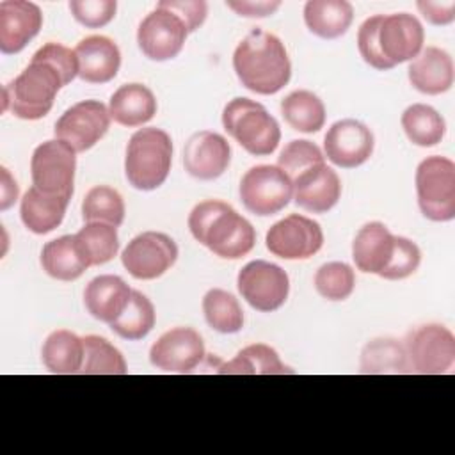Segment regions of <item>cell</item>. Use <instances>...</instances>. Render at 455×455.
<instances>
[{"instance_id":"6da1fadb","label":"cell","mask_w":455,"mask_h":455,"mask_svg":"<svg viewBox=\"0 0 455 455\" xmlns=\"http://www.w3.org/2000/svg\"><path fill=\"white\" fill-rule=\"evenodd\" d=\"M233 69L245 89L265 96L279 92L291 76V62L283 41L261 28H254L238 43Z\"/></svg>"},{"instance_id":"7a4b0ae2","label":"cell","mask_w":455,"mask_h":455,"mask_svg":"<svg viewBox=\"0 0 455 455\" xmlns=\"http://www.w3.org/2000/svg\"><path fill=\"white\" fill-rule=\"evenodd\" d=\"M188 229L201 245L224 259H240L256 243L252 224L228 203L217 199L203 201L192 208Z\"/></svg>"},{"instance_id":"3957f363","label":"cell","mask_w":455,"mask_h":455,"mask_svg":"<svg viewBox=\"0 0 455 455\" xmlns=\"http://www.w3.org/2000/svg\"><path fill=\"white\" fill-rule=\"evenodd\" d=\"M62 87V76L52 64L30 60V64L4 87L2 110H11L12 116L27 121L41 119L52 110L53 100Z\"/></svg>"},{"instance_id":"277c9868","label":"cell","mask_w":455,"mask_h":455,"mask_svg":"<svg viewBox=\"0 0 455 455\" xmlns=\"http://www.w3.org/2000/svg\"><path fill=\"white\" fill-rule=\"evenodd\" d=\"M172 164V140L160 128L137 130L126 146L124 174L137 190H155L169 176Z\"/></svg>"},{"instance_id":"5b68a950","label":"cell","mask_w":455,"mask_h":455,"mask_svg":"<svg viewBox=\"0 0 455 455\" xmlns=\"http://www.w3.org/2000/svg\"><path fill=\"white\" fill-rule=\"evenodd\" d=\"M224 130L251 155L267 156L281 140V128L267 108L249 98H235L222 110Z\"/></svg>"},{"instance_id":"8992f818","label":"cell","mask_w":455,"mask_h":455,"mask_svg":"<svg viewBox=\"0 0 455 455\" xmlns=\"http://www.w3.org/2000/svg\"><path fill=\"white\" fill-rule=\"evenodd\" d=\"M416 194L421 213L434 222L455 219V164L446 156H427L416 169Z\"/></svg>"},{"instance_id":"52a82bcc","label":"cell","mask_w":455,"mask_h":455,"mask_svg":"<svg viewBox=\"0 0 455 455\" xmlns=\"http://www.w3.org/2000/svg\"><path fill=\"white\" fill-rule=\"evenodd\" d=\"M293 197V181L277 165L251 167L240 181V199L254 215L279 213Z\"/></svg>"},{"instance_id":"ba28073f","label":"cell","mask_w":455,"mask_h":455,"mask_svg":"<svg viewBox=\"0 0 455 455\" xmlns=\"http://www.w3.org/2000/svg\"><path fill=\"white\" fill-rule=\"evenodd\" d=\"M76 169V151L59 139L39 144L30 158L32 183L44 194L71 199Z\"/></svg>"},{"instance_id":"9c48e42d","label":"cell","mask_w":455,"mask_h":455,"mask_svg":"<svg viewBox=\"0 0 455 455\" xmlns=\"http://www.w3.org/2000/svg\"><path fill=\"white\" fill-rule=\"evenodd\" d=\"M409 370L421 375H441L455 363V336L439 323H427L414 329L405 339Z\"/></svg>"},{"instance_id":"30bf717a","label":"cell","mask_w":455,"mask_h":455,"mask_svg":"<svg viewBox=\"0 0 455 455\" xmlns=\"http://www.w3.org/2000/svg\"><path fill=\"white\" fill-rule=\"evenodd\" d=\"M236 286L245 302L261 313L279 309L290 293L288 274L275 263L254 259L236 277Z\"/></svg>"},{"instance_id":"8fae6325","label":"cell","mask_w":455,"mask_h":455,"mask_svg":"<svg viewBox=\"0 0 455 455\" xmlns=\"http://www.w3.org/2000/svg\"><path fill=\"white\" fill-rule=\"evenodd\" d=\"M178 259V245L165 233L144 231L132 238L121 254L128 274L149 281L164 275Z\"/></svg>"},{"instance_id":"7c38bea8","label":"cell","mask_w":455,"mask_h":455,"mask_svg":"<svg viewBox=\"0 0 455 455\" xmlns=\"http://www.w3.org/2000/svg\"><path fill=\"white\" fill-rule=\"evenodd\" d=\"M108 108L98 100H84L71 105L55 123V137L76 153L91 149L108 132Z\"/></svg>"},{"instance_id":"4fadbf2b","label":"cell","mask_w":455,"mask_h":455,"mask_svg":"<svg viewBox=\"0 0 455 455\" xmlns=\"http://www.w3.org/2000/svg\"><path fill=\"white\" fill-rule=\"evenodd\" d=\"M265 245L277 258L307 259L322 249L323 233L316 220L291 213L267 231Z\"/></svg>"},{"instance_id":"5bb4252c","label":"cell","mask_w":455,"mask_h":455,"mask_svg":"<svg viewBox=\"0 0 455 455\" xmlns=\"http://www.w3.org/2000/svg\"><path fill=\"white\" fill-rule=\"evenodd\" d=\"M187 36L185 23L174 12L156 7L140 21L137 43L149 60L164 62L181 52Z\"/></svg>"},{"instance_id":"9a60e30c","label":"cell","mask_w":455,"mask_h":455,"mask_svg":"<svg viewBox=\"0 0 455 455\" xmlns=\"http://www.w3.org/2000/svg\"><path fill=\"white\" fill-rule=\"evenodd\" d=\"M204 359V343L192 327H174L164 332L149 350L155 368L167 373H190Z\"/></svg>"},{"instance_id":"2e32d148","label":"cell","mask_w":455,"mask_h":455,"mask_svg":"<svg viewBox=\"0 0 455 455\" xmlns=\"http://www.w3.org/2000/svg\"><path fill=\"white\" fill-rule=\"evenodd\" d=\"M425 30L419 20L409 12L382 14L377 32V44L386 62L395 68L396 64L412 60L423 50Z\"/></svg>"},{"instance_id":"e0dca14e","label":"cell","mask_w":455,"mask_h":455,"mask_svg":"<svg viewBox=\"0 0 455 455\" xmlns=\"http://www.w3.org/2000/svg\"><path fill=\"white\" fill-rule=\"evenodd\" d=\"M373 133L357 119L336 121L323 137L327 160L343 169L363 165L373 153Z\"/></svg>"},{"instance_id":"ac0fdd59","label":"cell","mask_w":455,"mask_h":455,"mask_svg":"<svg viewBox=\"0 0 455 455\" xmlns=\"http://www.w3.org/2000/svg\"><path fill=\"white\" fill-rule=\"evenodd\" d=\"M231 162L229 142L215 132H196L183 148L185 171L203 181L222 176Z\"/></svg>"},{"instance_id":"d6986e66","label":"cell","mask_w":455,"mask_h":455,"mask_svg":"<svg viewBox=\"0 0 455 455\" xmlns=\"http://www.w3.org/2000/svg\"><path fill=\"white\" fill-rule=\"evenodd\" d=\"M43 12L39 5L25 0L0 2V52L20 53L41 30Z\"/></svg>"},{"instance_id":"ffe728a7","label":"cell","mask_w":455,"mask_h":455,"mask_svg":"<svg viewBox=\"0 0 455 455\" xmlns=\"http://www.w3.org/2000/svg\"><path fill=\"white\" fill-rule=\"evenodd\" d=\"M341 196L339 176L323 164L306 169L293 180L295 204L311 213H327Z\"/></svg>"},{"instance_id":"44dd1931","label":"cell","mask_w":455,"mask_h":455,"mask_svg":"<svg viewBox=\"0 0 455 455\" xmlns=\"http://www.w3.org/2000/svg\"><path fill=\"white\" fill-rule=\"evenodd\" d=\"M75 55L78 59V76L87 84L110 82L121 66V52L117 44L105 36H89L82 39Z\"/></svg>"},{"instance_id":"7402d4cb","label":"cell","mask_w":455,"mask_h":455,"mask_svg":"<svg viewBox=\"0 0 455 455\" xmlns=\"http://www.w3.org/2000/svg\"><path fill=\"white\" fill-rule=\"evenodd\" d=\"M411 85L423 94H441L453 85V60L437 46L423 48L407 68Z\"/></svg>"},{"instance_id":"603a6c76","label":"cell","mask_w":455,"mask_h":455,"mask_svg":"<svg viewBox=\"0 0 455 455\" xmlns=\"http://www.w3.org/2000/svg\"><path fill=\"white\" fill-rule=\"evenodd\" d=\"M132 291L119 275H98L85 286L84 304L92 318L110 325L126 309Z\"/></svg>"},{"instance_id":"cb8c5ba5","label":"cell","mask_w":455,"mask_h":455,"mask_svg":"<svg viewBox=\"0 0 455 455\" xmlns=\"http://www.w3.org/2000/svg\"><path fill=\"white\" fill-rule=\"evenodd\" d=\"M393 249L395 235L382 222H368L352 242V258L361 272L380 275L393 256Z\"/></svg>"},{"instance_id":"d4e9b609","label":"cell","mask_w":455,"mask_h":455,"mask_svg":"<svg viewBox=\"0 0 455 455\" xmlns=\"http://www.w3.org/2000/svg\"><path fill=\"white\" fill-rule=\"evenodd\" d=\"M108 114L123 126H142L155 117L156 98L144 84H124L112 94Z\"/></svg>"},{"instance_id":"484cf974","label":"cell","mask_w":455,"mask_h":455,"mask_svg":"<svg viewBox=\"0 0 455 455\" xmlns=\"http://www.w3.org/2000/svg\"><path fill=\"white\" fill-rule=\"evenodd\" d=\"M69 199L62 196L44 194L30 187L20 204V217L25 228L36 235H46L60 226Z\"/></svg>"},{"instance_id":"4316f807","label":"cell","mask_w":455,"mask_h":455,"mask_svg":"<svg viewBox=\"0 0 455 455\" xmlns=\"http://www.w3.org/2000/svg\"><path fill=\"white\" fill-rule=\"evenodd\" d=\"M41 265L50 277L59 281H75L91 267L75 235L50 240L41 251Z\"/></svg>"},{"instance_id":"83f0119b","label":"cell","mask_w":455,"mask_h":455,"mask_svg":"<svg viewBox=\"0 0 455 455\" xmlns=\"http://www.w3.org/2000/svg\"><path fill=\"white\" fill-rule=\"evenodd\" d=\"M354 20V7L347 0H309L304 5L306 27L322 39L343 36Z\"/></svg>"},{"instance_id":"f1b7e54d","label":"cell","mask_w":455,"mask_h":455,"mask_svg":"<svg viewBox=\"0 0 455 455\" xmlns=\"http://www.w3.org/2000/svg\"><path fill=\"white\" fill-rule=\"evenodd\" d=\"M43 364L57 375L80 373L84 363V341L71 331L57 329L43 343Z\"/></svg>"},{"instance_id":"f546056e","label":"cell","mask_w":455,"mask_h":455,"mask_svg":"<svg viewBox=\"0 0 455 455\" xmlns=\"http://www.w3.org/2000/svg\"><path fill=\"white\" fill-rule=\"evenodd\" d=\"M217 373L222 375H284L293 373L281 359L279 354L265 345L252 343L242 348L231 361L219 366Z\"/></svg>"},{"instance_id":"4dcf8cb0","label":"cell","mask_w":455,"mask_h":455,"mask_svg":"<svg viewBox=\"0 0 455 455\" xmlns=\"http://www.w3.org/2000/svg\"><path fill=\"white\" fill-rule=\"evenodd\" d=\"M281 114L293 130L302 133H316L325 124V107L322 100L306 89L290 92L281 101Z\"/></svg>"},{"instance_id":"1f68e13d","label":"cell","mask_w":455,"mask_h":455,"mask_svg":"<svg viewBox=\"0 0 455 455\" xmlns=\"http://www.w3.org/2000/svg\"><path fill=\"white\" fill-rule=\"evenodd\" d=\"M402 128L407 139L421 148L435 146L446 133V123L443 116L430 105L412 103L402 114Z\"/></svg>"},{"instance_id":"d6a6232c","label":"cell","mask_w":455,"mask_h":455,"mask_svg":"<svg viewBox=\"0 0 455 455\" xmlns=\"http://www.w3.org/2000/svg\"><path fill=\"white\" fill-rule=\"evenodd\" d=\"M203 313L206 323L217 332L235 334L243 327V311L236 297L226 290H208L203 297Z\"/></svg>"},{"instance_id":"836d02e7","label":"cell","mask_w":455,"mask_h":455,"mask_svg":"<svg viewBox=\"0 0 455 455\" xmlns=\"http://www.w3.org/2000/svg\"><path fill=\"white\" fill-rule=\"evenodd\" d=\"M156 313L153 302L140 291L133 290L126 309L110 323V329L130 341L142 339L155 327Z\"/></svg>"},{"instance_id":"e575fe53","label":"cell","mask_w":455,"mask_h":455,"mask_svg":"<svg viewBox=\"0 0 455 455\" xmlns=\"http://www.w3.org/2000/svg\"><path fill=\"white\" fill-rule=\"evenodd\" d=\"M361 370L364 373H407L409 363L405 347L393 338H377L370 341L361 354Z\"/></svg>"},{"instance_id":"d590c367","label":"cell","mask_w":455,"mask_h":455,"mask_svg":"<svg viewBox=\"0 0 455 455\" xmlns=\"http://www.w3.org/2000/svg\"><path fill=\"white\" fill-rule=\"evenodd\" d=\"M75 238L89 265L108 263L119 251L117 229L107 222H87Z\"/></svg>"},{"instance_id":"8d00e7d4","label":"cell","mask_w":455,"mask_h":455,"mask_svg":"<svg viewBox=\"0 0 455 455\" xmlns=\"http://www.w3.org/2000/svg\"><path fill=\"white\" fill-rule=\"evenodd\" d=\"M84 341V363L80 373L84 375H124L128 371L123 354L105 338L89 334Z\"/></svg>"},{"instance_id":"74e56055","label":"cell","mask_w":455,"mask_h":455,"mask_svg":"<svg viewBox=\"0 0 455 455\" xmlns=\"http://www.w3.org/2000/svg\"><path fill=\"white\" fill-rule=\"evenodd\" d=\"M82 217L85 222H107L117 228L124 220V201L112 187H92L84 197Z\"/></svg>"},{"instance_id":"f35d334b","label":"cell","mask_w":455,"mask_h":455,"mask_svg":"<svg viewBox=\"0 0 455 455\" xmlns=\"http://www.w3.org/2000/svg\"><path fill=\"white\" fill-rule=\"evenodd\" d=\"M355 286V274L350 265L343 261H331L322 265L315 274V288L327 300H345L352 295Z\"/></svg>"},{"instance_id":"ab89813d","label":"cell","mask_w":455,"mask_h":455,"mask_svg":"<svg viewBox=\"0 0 455 455\" xmlns=\"http://www.w3.org/2000/svg\"><path fill=\"white\" fill-rule=\"evenodd\" d=\"M323 153L311 140H290L277 156V167L283 169L293 181L300 172L318 164H323Z\"/></svg>"},{"instance_id":"60d3db41","label":"cell","mask_w":455,"mask_h":455,"mask_svg":"<svg viewBox=\"0 0 455 455\" xmlns=\"http://www.w3.org/2000/svg\"><path fill=\"white\" fill-rule=\"evenodd\" d=\"M419 263H421L419 247L405 236H395L393 256H391L387 267L384 268V272L380 274V277H384L387 281L405 279L418 270Z\"/></svg>"},{"instance_id":"b9f144b4","label":"cell","mask_w":455,"mask_h":455,"mask_svg":"<svg viewBox=\"0 0 455 455\" xmlns=\"http://www.w3.org/2000/svg\"><path fill=\"white\" fill-rule=\"evenodd\" d=\"M116 0H71L73 18L87 28H100L116 16Z\"/></svg>"},{"instance_id":"7bdbcfd3","label":"cell","mask_w":455,"mask_h":455,"mask_svg":"<svg viewBox=\"0 0 455 455\" xmlns=\"http://www.w3.org/2000/svg\"><path fill=\"white\" fill-rule=\"evenodd\" d=\"M32 60L52 64L62 76L64 85H68L75 76H78V59L75 55V50L60 43H46L32 55Z\"/></svg>"},{"instance_id":"ee69618b","label":"cell","mask_w":455,"mask_h":455,"mask_svg":"<svg viewBox=\"0 0 455 455\" xmlns=\"http://www.w3.org/2000/svg\"><path fill=\"white\" fill-rule=\"evenodd\" d=\"M380 21H382V14L370 16L363 21V25L359 27V32H357V48L366 64H370L371 68H375L379 71H387V69H391V66L382 57L379 44H377V32H379Z\"/></svg>"},{"instance_id":"f6af8a7d","label":"cell","mask_w":455,"mask_h":455,"mask_svg":"<svg viewBox=\"0 0 455 455\" xmlns=\"http://www.w3.org/2000/svg\"><path fill=\"white\" fill-rule=\"evenodd\" d=\"M156 7L174 12L185 23L188 32L197 30L204 23L208 12V5L203 0H162Z\"/></svg>"},{"instance_id":"bcb514c9","label":"cell","mask_w":455,"mask_h":455,"mask_svg":"<svg viewBox=\"0 0 455 455\" xmlns=\"http://www.w3.org/2000/svg\"><path fill=\"white\" fill-rule=\"evenodd\" d=\"M419 12L423 18L432 25H448L455 20V2L444 0V2H434V0H419L418 4Z\"/></svg>"},{"instance_id":"7dc6e473","label":"cell","mask_w":455,"mask_h":455,"mask_svg":"<svg viewBox=\"0 0 455 455\" xmlns=\"http://www.w3.org/2000/svg\"><path fill=\"white\" fill-rule=\"evenodd\" d=\"M226 5L235 11L238 16L245 18H265L274 14L279 7V0H261V2H252V0H238V2H226Z\"/></svg>"},{"instance_id":"c3c4849f","label":"cell","mask_w":455,"mask_h":455,"mask_svg":"<svg viewBox=\"0 0 455 455\" xmlns=\"http://www.w3.org/2000/svg\"><path fill=\"white\" fill-rule=\"evenodd\" d=\"M2 187H0V210H7L18 199V183L9 174L7 167H2Z\"/></svg>"}]
</instances>
